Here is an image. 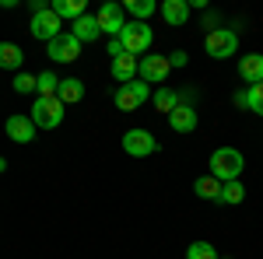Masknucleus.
I'll use <instances>...</instances> for the list:
<instances>
[{
    "instance_id": "f257e3e1",
    "label": "nucleus",
    "mask_w": 263,
    "mask_h": 259,
    "mask_svg": "<svg viewBox=\"0 0 263 259\" xmlns=\"http://www.w3.org/2000/svg\"><path fill=\"white\" fill-rule=\"evenodd\" d=\"M207 168H211V175L218 182H235L246 168V158H242V151H235V147H218L211 154V165Z\"/></svg>"
},
{
    "instance_id": "f03ea898",
    "label": "nucleus",
    "mask_w": 263,
    "mask_h": 259,
    "mask_svg": "<svg viewBox=\"0 0 263 259\" xmlns=\"http://www.w3.org/2000/svg\"><path fill=\"white\" fill-rule=\"evenodd\" d=\"M151 42H155V32H151L147 21H126V25H123V32H120L123 53H130V56H144V53L151 49Z\"/></svg>"
},
{
    "instance_id": "7ed1b4c3",
    "label": "nucleus",
    "mask_w": 263,
    "mask_h": 259,
    "mask_svg": "<svg viewBox=\"0 0 263 259\" xmlns=\"http://www.w3.org/2000/svg\"><path fill=\"white\" fill-rule=\"evenodd\" d=\"M203 49H207L211 60H228V56H235V49H239V35H235L232 28H211L207 39H203Z\"/></svg>"
},
{
    "instance_id": "20e7f679",
    "label": "nucleus",
    "mask_w": 263,
    "mask_h": 259,
    "mask_svg": "<svg viewBox=\"0 0 263 259\" xmlns=\"http://www.w3.org/2000/svg\"><path fill=\"white\" fill-rule=\"evenodd\" d=\"M147 98H151V88H147L141 77H134L130 84H120V88H116V95H112L116 109H123V112H134V109H141Z\"/></svg>"
},
{
    "instance_id": "39448f33",
    "label": "nucleus",
    "mask_w": 263,
    "mask_h": 259,
    "mask_svg": "<svg viewBox=\"0 0 263 259\" xmlns=\"http://www.w3.org/2000/svg\"><path fill=\"white\" fill-rule=\"evenodd\" d=\"M32 123H35V130H57L63 123V102L60 98H35Z\"/></svg>"
},
{
    "instance_id": "423d86ee",
    "label": "nucleus",
    "mask_w": 263,
    "mask_h": 259,
    "mask_svg": "<svg viewBox=\"0 0 263 259\" xmlns=\"http://www.w3.org/2000/svg\"><path fill=\"white\" fill-rule=\"evenodd\" d=\"M46 56L57 60V63H74L81 56V42L74 39L70 32H60L53 42H46Z\"/></svg>"
},
{
    "instance_id": "0eeeda50",
    "label": "nucleus",
    "mask_w": 263,
    "mask_h": 259,
    "mask_svg": "<svg viewBox=\"0 0 263 259\" xmlns=\"http://www.w3.org/2000/svg\"><path fill=\"white\" fill-rule=\"evenodd\" d=\"M123 151L130 158H147V154L158 151V140H155V133H147V130H126L123 133Z\"/></svg>"
},
{
    "instance_id": "6e6552de",
    "label": "nucleus",
    "mask_w": 263,
    "mask_h": 259,
    "mask_svg": "<svg viewBox=\"0 0 263 259\" xmlns=\"http://www.w3.org/2000/svg\"><path fill=\"white\" fill-rule=\"evenodd\" d=\"M168 56H141L137 60V77L144 81V84H162V81H168Z\"/></svg>"
},
{
    "instance_id": "1a4fd4ad",
    "label": "nucleus",
    "mask_w": 263,
    "mask_h": 259,
    "mask_svg": "<svg viewBox=\"0 0 263 259\" xmlns=\"http://www.w3.org/2000/svg\"><path fill=\"white\" fill-rule=\"evenodd\" d=\"M95 21H99V28H102V35H109V39H120V32H123V7L120 4H102L99 7V14H95Z\"/></svg>"
},
{
    "instance_id": "9d476101",
    "label": "nucleus",
    "mask_w": 263,
    "mask_h": 259,
    "mask_svg": "<svg viewBox=\"0 0 263 259\" xmlns=\"http://www.w3.org/2000/svg\"><path fill=\"white\" fill-rule=\"evenodd\" d=\"M28 28H32V35H35L39 42H53L57 35H60L63 21L46 7V11H39V14H32V25H28Z\"/></svg>"
},
{
    "instance_id": "9b49d317",
    "label": "nucleus",
    "mask_w": 263,
    "mask_h": 259,
    "mask_svg": "<svg viewBox=\"0 0 263 259\" xmlns=\"http://www.w3.org/2000/svg\"><path fill=\"white\" fill-rule=\"evenodd\" d=\"M7 137L14 140V144H32L35 140V123H32V116H21V112L7 116Z\"/></svg>"
},
{
    "instance_id": "f8f14e48",
    "label": "nucleus",
    "mask_w": 263,
    "mask_h": 259,
    "mask_svg": "<svg viewBox=\"0 0 263 259\" xmlns=\"http://www.w3.org/2000/svg\"><path fill=\"white\" fill-rule=\"evenodd\" d=\"M168 126H172L176 133H193V130H197V109L179 102V105L168 112Z\"/></svg>"
},
{
    "instance_id": "ddd939ff",
    "label": "nucleus",
    "mask_w": 263,
    "mask_h": 259,
    "mask_svg": "<svg viewBox=\"0 0 263 259\" xmlns=\"http://www.w3.org/2000/svg\"><path fill=\"white\" fill-rule=\"evenodd\" d=\"M239 77L253 88V84H260L263 81V53H249L239 60Z\"/></svg>"
},
{
    "instance_id": "4468645a",
    "label": "nucleus",
    "mask_w": 263,
    "mask_h": 259,
    "mask_svg": "<svg viewBox=\"0 0 263 259\" xmlns=\"http://www.w3.org/2000/svg\"><path fill=\"white\" fill-rule=\"evenodd\" d=\"M158 14H162L168 25H186L190 21V4L186 0H165V4H158Z\"/></svg>"
},
{
    "instance_id": "2eb2a0df",
    "label": "nucleus",
    "mask_w": 263,
    "mask_h": 259,
    "mask_svg": "<svg viewBox=\"0 0 263 259\" xmlns=\"http://www.w3.org/2000/svg\"><path fill=\"white\" fill-rule=\"evenodd\" d=\"M49 11H53L60 21L63 18H67V21H78V18L88 14V4H84V0H53V4H49Z\"/></svg>"
},
{
    "instance_id": "dca6fc26",
    "label": "nucleus",
    "mask_w": 263,
    "mask_h": 259,
    "mask_svg": "<svg viewBox=\"0 0 263 259\" xmlns=\"http://www.w3.org/2000/svg\"><path fill=\"white\" fill-rule=\"evenodd\" d=\"M70 28H74L70 35H74L78 42H84V46H88V42H95V39L102 35V28H99V21H95V14H84V18H78Z\"/></svg>"
},
{
    "instance_id": "f3484780",
    "label": "nucleus",
    "mask_w": 263,
    "mask_h": 259,
    "mask_svg": "<svg viewBox=\"0 0 263 259\" xmlns=\"http://www.w3.org/2000/svg\"><path fill=\"white\" fill-rule=\"evenodd\" d=\"M112 77L120 81V84H130V81L137 77V56H130V53L112 56Z\"/></svg>"
},
{
    "instance_id": "a211bd4d",
    "label": "nucleus",
    "mask_w": 263,
    "mask_h": 259,
    "mask_svg": "<svg viewBox=\"0 0 263 259\" xmlns=\"http://www.w3.org/2000/svg\"><path fill=\"white\" fill-rule=\"evenodd\" d=\"M25 53L18 42H0V70H21Z\"/></svg>"
},
{
    "instance_id": "6ab92c4d",
    "label": "nucleus",
    "mask_w": 263,
    "mask_h": 259,
    "mask_svg": "<svg viewBox=\"0 0 263 259\" xmlns=\"http://www.w3.org/2000/svg\"><path fill=\"white\" fill-rule=\"evenodd\" d=\"M57 98H60L63 105H74V102H81V98H84V81H78V77L60 81V88H57Z\"/></svg>"
},
{
    "instance_id": "aec40b11",
    "label": "nucleus",
    "mask_w": 263,
    "mask_h": 259,
    "mask_svg": "<svg viewBox=\"0 0 263 259\" xmlns=\"http://www.w3.org/2000/svg\"><path fill=\"white\" fill-rule=\"evenodd\" d=\"M193 193H197L200 200H214V203H218V196H221V182L207 172V175H200V179L193 182Z\"/></svg>"
},
{
    "instance_id": "412c9836",
    "label": "nucleus",
    "mask_w": 263,
    "mask_h": 259,
    "mask_svg": "<svg viewBox=\"0 0 263 259\" xmlns=\"http://www.w3.org/2000/svg\"><path fill=\"white\" fill-rule=\"evenodd\" d=\"M151 102H155V109H158V112H165V116H168V112L179 105V91H172V88L165 84V88H158V91L151 95Z\"/></svg>"
},
{
    "instance_id": "4be33fe9",
    "label": "nucleus",
    "mask_w": 263,
    "mask_h": 259,
    "mask_svg": "<svg viewBox=\"0 0 263 259\" xmlns=\"http://www.w3.org/2000/svg\"><path fill=\"white\" fill-rule=\"evenodd\" d=\"M123 11H130L134 21H147L155 11H158V4H155V0H126V4H123Z\"/></svg>"
},
{
    "instance_id": "5701e85b",
    "label": "nucleus",
    "mask_w": 263,
    "mask_h": 259,
    "mask_svg": "<svg viewBox=\"0 0 263 259\" xmlns=\"http://www.w3.org/2000/svg\"><path fill=\"white\" fill-rule=\"evenodd\" d=\"M242 200H246V186L239 179H235V182H221V196H218V203L235 207V203H242Z\"/></svg>"
},
{
    "instance_id": "b1692460",
    "label": "nucleus",
    "mask_w": 263,
    "mask_h": 259,
    "mask_svg": "<svg viewBox=\"0 0 263 259\" xmlns=\"http://www.w3.org/2000/svg\"><path fill=\"white\" fill-rule=\"evenodd\" d=\"M57 88H60V81L57 74H35V91H39V98H57Z\"/></svg>"
},
{
    "instance_id": "393cba45",
    "label": "nucleus",
    "mask_w": 263,
    "mask_h": 259,
    "mask_svg": "<svg viewBox=\"0 0 263 259\" xmlns=\"http://www.w3.org/2000/svg\"><path fill=\"white\" fill-rule=\"evenodd\" d=\"M186 259H218V249H214L211 242H193V245L186 249Z\"/></svg>"
},
{
    "instance_id": "a878e982",
    "label": "nucleus",
    "mask_w": 263,
    "mask_h": 259,
    "mask_svg": "<svg viewBox=\"0 0 263 259\" xmlns=\"http://www.w3.org/2000/svg\"><path fill=\"white\" fill-rule=\"evenodd\" d=\"M246 91H249V109H253L256 116H263V81L253 84V88H246Z\"/></svg>"
},
{
    "instance_id": "bb28decb",
    "label": "nucleus",
    "mask_w": 263,
    "mask_h": 259,
    "mask_svg": "<svg viewBox=\"0 0 263 259\" xmlns=\"http://www.w3.org/2000/svg\"><path fill=\"white\" fill-rule=\"evenodd\" d=\"M14 91H18V95L35 91V74H18V77H14Z\"/></svg>"
},
{
    "instance_id": "cd10ccee",
    "label": "nucleus",
    "mask_w": 263,
    "mask_h": 259,
    "mask_svg": "<svg viewBox=\"0 0 263 259\" xmlns=\"http://www.w3.org/2000/svg\"><path fill=\"white\" fill-rule=\"evenodd\" d=\"M186 63H190V56H186L182 49H176V53H168V67H172V70H179V67H186Z\"/></svg>"
},
{
    "instance_id": "c85d7f7f",
    "label": "nucleus",
    "mask_w": 263,
    "mask_h": 259,
    "mask_svg": "<svg viewBox=\"0 0 263 259\" xmlns=\"http://www.w3.org/2000/svg\"><path fill=\"white\" fill-rule=\"evenodd\" d=\"M235 105L239 109H249V91H235Z\"/></svg>"
},
{
    "instance_id": "c756f323",
    "label": "nucleus",
    "mask_w": 263,
    "mask_h": 259,
    "mask_svg": "<svg viewBox=\"0 0 263 259\" xmlns=\"http://www.w3.org/2000/svg\"><path fill=\"white\" fill-rule=\"evenodd\" d=\"M123 53V46H120V39H109V56H120Z\"/></svg>"
},
{
    "instance_id": "7c9ffc66",
    "label": "nucleus",
    "mask_w": 263,
    "mask_h": 259,
    "mask_svg": "<svg viewBox=\"0 0 263 259\" xmlns=\"http://www.w3.org/2000/svg\"><path fill=\"white\" fill-rule=\"evenodd\" d=\"M4 168H7V161H4V158H0V172H4Z\"/></svg>"
},
{
    "instance_id": "2f4dec72",
    "label": "nucleus",
    "mask_w": 263,
    "mask_h": 259,
    "mask_svg": "<svg viewBox=\"0 0 263 259\" xmlns=\"http://www.w3.org/2000/svg\"><path fill=\"white\" fill-rule=\"evenodd\" d=\"M218 259H221V256H218Z\"/></svg>"
}]
</instances>
